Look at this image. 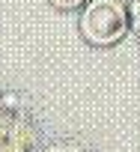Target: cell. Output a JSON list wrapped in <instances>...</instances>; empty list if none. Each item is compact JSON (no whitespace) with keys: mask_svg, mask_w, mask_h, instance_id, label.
I'll return each instance as SVG.
<instances>
[{"mask_svg":"<svg viewBox=\"0 0 140 152\" xmlns=\"http://www.w3.org/2000/svg\"><path fill=\"white\" fill-rule=\"evenodd\" d=\"M54 6H60V9H75L78 3H84V0H51Z\"/></svg>","mask_w":140,"mask_h":152,"instance_id":"3957f363","label":"cell"},{"mask_svg":"<svg viewBox=\"0 0 140 152\" xmlns=\"http://www.w3.org/2000/svg\"><path fill=\"white\" fill-rule=\"evenodd\" d=\"M45 152H87V149H81L78 143H54V146H48Z\"/></svg>","mask_w":140,"mask_h":152,"instance_id":"7a4b0ae2","label":"cell"},{"mask_svg":"<svg viewBox=\"0 0 140 152\" xmlns=\"http://www.w3.org/2000/svg\"><path fill=\"white\" fill-rule=\"evenodd\" d=\"M128 30V12L119 0H90L81 12V33L93 45H113Z\"/></svg>","mask_w":140,"mask_h":152,"instance_id":"6da1fadb","label":"cell"}]
</instances>
